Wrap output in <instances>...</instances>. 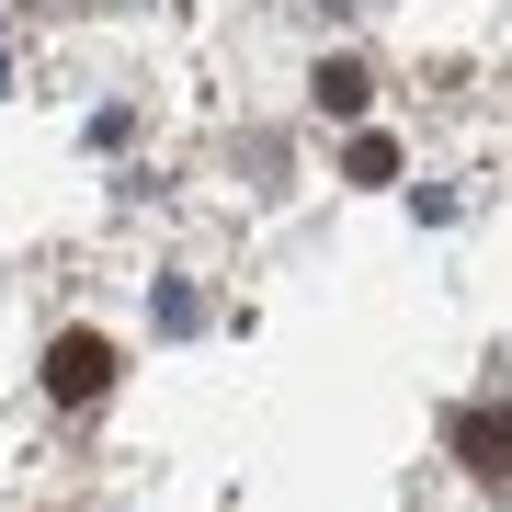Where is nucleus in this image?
Masks as SVG:
<instances>
[{"instance_id": "obj_1", "label": "nucleus", "mask_w": 512, "mask_h": 512, "mask_svg": "<svg viewBox=\"0 0 512 512\" xmlns=\"http://www.w3.org/2000/svg\"><path fill=\"white\" fill-rule=\"evenodd\" d=\"M114 365H126V353H114L103 330H57V353H46V399H69V410H92L103 387H114Z\"/></svg>"}, {"instance_id": "obj_2", "label": "nucleus", "mask_w": 512, "mask_h": 512, "mask_svg": "<svg viewBox=\"0 0 512 512\" xmlns=\"http://www.w3.org/2000/svg\"><path fill=\"white\" fill-rule=\"evenodd\" d=\"M444 444H456L467 478H512V410H456V433H444Z\"/></svg>"}, {"instance_id": "obj_3", "label": "nucleus", "mask_w": 512, "mask_h": 512, "mask_svg": "<svg viewBox=\"0 0 512 512\" xmlns=\"http://www.w3.org/2000/svg\"><path fill=\"white\" fill-rule=\"evenodd\" d=\"M319 103H330V114H365V69H353V57H330V69H319Z\"/></svg>"}, {"instance_id": "obj_4", "label": "nucleus", "mask_w": 512, "mask_h": 512, "mask_svg": "<svg viewBox=\"0 0 512 512\" xmlns=\"http://www.w3.org/2000/svg\"><path fill=\"white\" fill-rule=\"evenodd\" d=\"M353 183H399V148H387V137H353Z\"/></svg>"}]
</instances>
